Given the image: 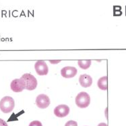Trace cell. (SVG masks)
Returning a JSON list of instances; mask_svg holds the SVG:
<instances>
[{
	"label": "cell",
	"instance_id": "5bb4252c",
	"mask_svg": "<svg viewBox=\"0 0 126 126\" xmlns=\"http://www.w3.org/2000/svg\"><path fill=\"white\" fill-rule=\"evenodd\" d=\"M0 126H8L7 123L2 119H0Z\"/></svg>",
	"mask_w": 126,
	"mask_h": 126
},
{
	"label": "cell",
	"instance_id": "30bf717a",
	"mask_svg": "<svg viewBox=\"0 0 126 126\" xmlns=\"http://www.w3.org/2000/svg\"><path fill=\"white\" fill-rule=\"evenodd\" d=\"M97 85L100 90H107V76H104L100 78L97 83Z\"/></svg>",
	"mask_w": 126,
	"mask_h": 126
},
{
	"label": "cell",
	"instance_id": "5b68a950",
	"mask_svg": "<svg viewBox=\"0 0 126 126\" xmlns=\"http://www.w3.org/2000/svg\"><path fill=\"white\" fill-rule=\"evenodd\" d=\"M34 69L39 75H47L49 72V68L46 62L43 60H39L34 64Z\"/></svg>",
	"mask_w": 126,
	"mask_h": 126
},
{
	"label": "cell",
	"instance_id": "277c9868",
	"mask_svg": "<svg viewBox=\"0 0 126 126\" xmlns=\"http://www.w3.org/2000/svg\"><path fill=\"white\" fill-rule=\"evenodd\" d=\"M11 90L14 92H21L26 89V84L24 79L20 77V79H14L10 84Z\"/></svg>",
	"mask_w": 126,
	"mask_h": 126
},
{
	"label": "cell",
	"instance_id": "52a82bcc",
	"mask_svg": "<svg viewBox=\"0 0 126 126\" xmlns=\"http://www.w3.org/2000/svg\"><path fill=\"white\" fill-rule=\"evenodd\" d=\"M50 103L49 96L45 94H40L36 98V104L40 108H47Z\"/></svg>",
	"mask_w": 126,
	"mask_h": 126
},
{
	"label": "cell",
	"instance_id": "8fae6325",
	"mask_svg": "<svg viewBox=\"0 0 126 126\" xmlns=\"http://www.w3.org/2000/svg\"><path fill=\"white\" fill-rule=\"evenodd\" d=\"M91 60H78V66L82 69L86 70L88 69L91 65Z\"/></svg>",
	"mask_w": 126,
	"mask_h": 126
},
{
	"label": "cell",
	"instance_id": "6da1fadb",
	"mask_svg": "<svg viewBox=\"0 0 126 126\" xmlns=\"http://www.w3.org/2000/svg\"><path fill=\"white\" fill-rule=\"evenodd\" d=\"M15 106V102L10 96H5L0 101V109L3 113H10Z\"/></svg>",
	"mask_w": 126,
	"mask_h": 126
},
{
	"label": "cell",
	"instance_id": "9c48e42d",
	"mask_svg": "<svg viewBox=\"0 0 126 126\" xmlns=\"http://www.w3.org/2000/svg\"><path fill=\"white\" fill-rule=\"evenodd\" d=\"M79 83L83 88H88L92 85L93 79L90 75L87 74H83L80 75L79 77Z\"/></svg>",
	"mask_w": 126,
	"mask_h": 126
},
{
	"label": "cell",
	"instance_id": "7c38bea8",
	"mask_svg": "<svg viewBox=\"0 0 126 126\" xmlns=\"http://www.w3.org/2000/svg\"><path fill=\"white\" fill-rule=\"evenodd\" d=\"M65 126H78V124L76 121H73V120H70V121H67L65 124Z\"/></svg>",
	"mask_w": 126,
	"mask_h": 126
},
{
	"label": "cell",
	"instance_id": "7a4b0ae2",
	"mask_svg": "<svg viewBox=\"0 0 126 126\" xmlns=\"http://www.w3.org/2000/svg\"><path fill=\"white\" fill-rule=\"evenodd\" d=\"M75 102H76V105L79 108H86V107H88V106L90 105V96L88 95L86 92H82L79 93L76 96Z\"/></svg>",
	"mask_w": 126,
	"mask_h": 126
},
{
	"label": "cell",
	"instance_id": "3957f363",
	"mask_svg": "<svg viewBox=\"0 0 126 126\" xmlns=\"http://www.w3.org/2000/svg\"><path fill=\"white\" fill-rule=\"evenodd\" d=\"M21 77L23 79L25 82L26 90L31 91V90H34V89H36L38 83H37V80L34 77V76L31 75L30 73H25Z\"/></svg>",
	"mask_w": 126,
	"mask_h": 126
},
{
	"label": "cell",
	"instance_id": "8992f818",
	"mask_svg": "<svg viewBox=\"0 0 126 126\" xmlns=\"http://www.w3.org/2000/svg\"><path fill=\"white\" fill-rule=\"evenodd\" d=\"M69 113H70V108L68 106L65 104H60L56 106L54 109L55 115L59 118L65 117L68 115Z\"/></svg>",
	"mask_w": 126,
	"mask_h": 126
},
{
	"label": "cell",
	"instance_id": "2e32d148",
	"mask_svg": "<svg viewBox=\"0 0 126 126\" xmlns=\"http://www.w3.org/2000/svg\"><path fill=\"white\" fill-rule=\"evenodd\" d=\"M98 126H107V124L105 123H100L98 125Z\"/></svg>",
	"mask_w": 126,
	"mask_h": 126
},
{
	"label": "cell",
	"instance_id": "4fadbf2b",
	"mask_svg": "<svg viewBox=\"0 0 126 126\" xmlns=\"http://www.w3.org/2000/svg\"><path fill=\"white\" fill-rule=\"evenodd\" d=\"M29 126H43L41 122L39 121H33L29 124Z\"/></svg>",
	"mask_w": 126,
	"mask_h": 126
},
{
	"label": "cell",
	"instance_id": "ba28073f",
	"mask_svg": "<svg viewBox=\"0 0 126 126\" xmlns=\"http://www.w3.org/2000/svg\"><path fill=\"white\" fill-rule=\"evenodd\" d=\"M77 73V69L74 67H65L61 70V75L64 78H72L76 75Z\"/></svg>",
	"mask_w": 126,
	"mask_h": 126
},
{
	"label": "cell",
	"instance_id": "9a60e30c",
	"mask_svg": "<svg viewBox=\"0 0 126 126\" xmlns=\"http://www.w3.org/2000/svg\"><path fill=\"white\" fill-rule=\"evenodd\" d=\"M61 62V60H49V62L51 64H57Z\"/></svg>",
	"mask_w": 126,
	"mask_h": 126
}]
</instances>
